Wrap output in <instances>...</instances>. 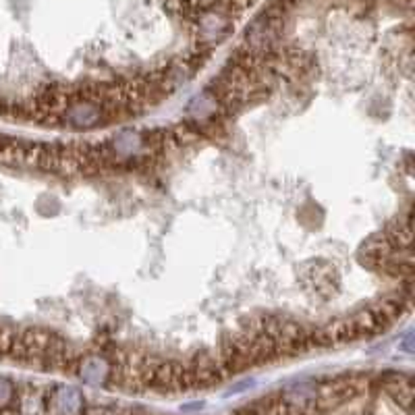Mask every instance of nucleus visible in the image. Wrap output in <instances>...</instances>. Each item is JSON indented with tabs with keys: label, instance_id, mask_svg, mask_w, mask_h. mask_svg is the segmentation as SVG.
<instances>
[{
	"label": "nucleus",
	"instance_id": "obj_3",
	"mask_svg": "<svg viewBox=\"0 0 415 415\" xmlns=\"http://www.w3.org/2000/svg\"><path fill=\"white\" fill-rule=\"evenodd\" d=\"M351 320H353V326H356L359 339H372V337H376V335H380L388 328L386 320L374 309V305H367V307L356 311L351 316Z\"/></svg>",
	"mask_w": 415,
	"mask_h": 415
},
{
	"label": "nucleus",
	"instance_id": "obj_1",
	"mask_svg": "<svg viewBox=\"0 0 415 415\" xmlns=\"http://www.w3.org/2000/svg\"><path fill=\"white\" fill-rule=\"evenodd\" d=\"M104 120V108L90 100H77L62 113V122L71 129H92Z\"/></svg>",
	"mask_w": 415,
	"mask_h": 415
},
{
	"label": "nucleus",
	"instance_id": "obj_5",
	"mask_svg": "<svg viewBox=\"0 0 415 415\" xmlns=\"http://www.w3.org/2000/svg\"><path fill=\"white\" fill-rule=\"evenodd\" d=\"M13 395H15L13 384H10L8 380L0 378V407L8 405V403H10V399H13Z\"/></svg>",
	"mask_w": 415,
	"mask_h": 415
},
{
	"label": "nucleus",
	"instance_id": "obj_4",
	"mask_svg": "<svg viewBox=\"0 0 415 415\" xmlns=\"http://www.w3.org/2000/svg\"><path fill=\"white\" fill-rule=\"evenodd\" d=\"M55 407L62 415H77L83 409V399L81 393L73 386H62L55 395Z\"/></svg>",
	"mask_w": 415,
	"mask_h": 415
},
{
	"label": "nucleus",
	"instance_id": "obj_2",
	"mask_svg": "<svg viewBox=\"0 0 415 415\" xmlns=\"http://www.w3.org/2000/svg\"><path fill=\"white\" fill-rule=\"evenodd\" d=\"M111 372H113V363L106 357L83 356L79 359V365H77L75 374L87 384H104V382L111 380Z\"/></svg>",
	"mask_w": 415,
	"mask_h": 415
}]
</instances>
